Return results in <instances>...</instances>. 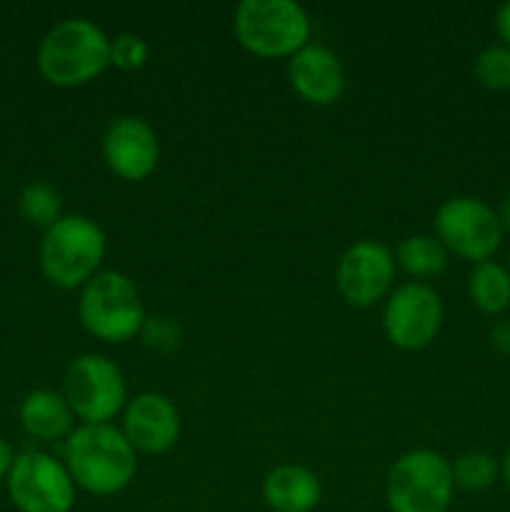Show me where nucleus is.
Wrapping results in <instances>:
<instances>
[{"mask_svg": "<svg viewBox=\"0 0 510 512\" xmlns=\"http://www.w3.org/2000/svg\"><path fill=\"white\" fill-rule=\"evenodd\" d=\"M470 300L478 305L483 313L498 315L510 308V273L503 265L485 260L478 263L468 280Z\"/></svg>", "mask_w": 510, "mask_h": 512, "instance_id": "obj_17", "label": "nucleus"}, {"mask_svg": "<svg viewBox=\"0 0 510 512\" xmlns=\"http://www.w3.org/2000/svg\"><path fill=\"white\" fill-rule=\"evenodd\" d=\"M495 30H498L503 45L510 48V3H503L498 8V13H495Z\"/></svg>", "mask_w": 510, "mask_h": 512, "instance_id": "obj_25", "label": "nucleus"}, {"mask_svg": "<svg viewBox=\"0 0 510 512\" xmlns=\"http://www.w3.org/2000/svg\"><path fill=\"white\" fill-rule=\"evenodd\" d=\"M263 495L275 512H310L320 500V483L308 468L280 465L265 478Z\"/></svg>", "mask_w": 510, "mask_h": 512, "instance_id": "obj_15", "label": "nucleus"}, {"mask_svg": "<svg viewBox=\"0 0 510 512\" xmlns=\"http://www.w3.org/2000/svg\"><path fill=\"white\" fill-rule=\"evenodd\" d=\"M288 78L295 93L313 105H330L340 98L345 73L335 53L320 45H305L290 58Z\"/></svg>", "mask_w": 510, "mask_h": 512, "instance_id": "obj_14", "label": "nucleus"}, {"mask_svg": "<svg viewBox=\"0 0 510 512\" xmlns=\"http://www.w3.org/2000/svg\"><path fill=\"white\" fill-rule=\"evenodd\" d=\"M393 273V253L375 240H360V243L350 245L340 258L335 283H338L340 295L350 305L368 308L388 293Z\"/></svg>", "mask_w": 510, "mask_h": 512, "instance_id": "obj_11", "label": "nucleus"}, {"mask_svg": "<svg viewBox=\"0 0 510 512\" xmlns=\"http://www.w3.org/2000/svg\"><path fill=\"white\" fill-rule=\"evenodd\" d=\"M103 255V230L83 215H68L45 230L40 243V268L58 288H78L98 275L95 270L103 263Z\"/></svg>", "mask_w": 510, "mask_h": 512, "instance_id": "obj_4", "label": "nucleus"}, {"mask_svg": "<svg viewBox=\"0 0 510 512\" xmlns=\"http://www.w3.org/2000/svg\"><path fill=\"white\" fill-rule=\"evenodd\" d=\"M145 345L153 350H173L180 343V328L170 318H153L140 328Z\"/></svg>", "mask_w": 510, "mask_h": 512, "instance_id": "obj_23", "label": "nucleus"}, {"mask_svg": "<svg viewBox=\"0 0 510 512\" xmlns=\"http://www.w3.org/2000/svg\"><path fill=\"white\" fill-rule=\"evenodd\" d=\"M8 493L20 512H70L75 500L68 468L45 453H23L8 473Z\"/></svg>", "mask_w": 510, "mask_h": 512, "instance_id": "obj_9", "label": "nucleus"}, {"mask_svg": "<svg viewBox=\"0 0 510 512\" xmlns=\"http://www.w3.org/2000/svg\"><path fill=\"white\" fill-rule=\"evenodd\" d=\"M475 78L490 90H510V48L508 45H488L475 58Z\"/></svg>", "mask_w": 510, "mask_h": 512, "instance_id": "obj_21", "label": "nucleus"}, {"mask_svg": "<svg viewBox=\"0 0 510 512\" xmlns=\"http://www.w3.org/2000/svg\"><path fill=\"white\" fill-rule=\"evenodd\" d=\"M65 403L85 425H108L125 403V380L103 355H83L65 373Z\"/></svg>", "mask_w": 510, "mask_h": 512, "instance_id": "obj_8", "label": "nucleus"}, {"mask_svg": "<svg viewBox=\"0 0 510 512\" xmlns=\"http://www.w3.org/2000/svg\"><path fill=\"white\" fill-rule=\"evenodd\" d=\"M105 163L118 178L143 180L158 165V138L155 130L140 118H120L108 128L103 140Z\"/></svg>", "mask_w": 510, "mask_h": 512, "instance_id": "obj_12", "label": "nucleus"}, {"mask_svg": "<svg viewBox=\"0 0 510 512\" xmlns=\"http://www.w3.org/2000/svg\"><path fill=\"white\" fill-rule=\"evenodd\" d=\"M400 268L415 278H430V275L443 273L445 268V248L440 240L430 235H413L398 245Z\"/></svg>", "mask_w": 510, "mask_h": 512, "instance_id": "obj_18", "label": "nucleus"}, {"mask_svg": "<svg viewBox=\"0 0 510 512\" xmlns=\"http://www.w3.org/2000/svg\"><path fill=\"white\" fill-rule=\"evenodd\" d=\"M110 40L85 18H68L55 25L38 50V68L48 83L75 88L105 70Z\"/></svg>", "mask_w": 510, "mask_h": 512, "instance_id": "obj_2", "label": "nucleus"}, {"mask_svg": "<svg viewBox=\"0 0 510 512\" xmlns=\"http://www.w3.org/2000/svg\"><path fill=\"white\" fill-rule=\"evenodd\" d=\"M508 273H510V255H508Z\"/></svg>", "mask_w": 510, "mask_h": 512, "instance_id": "obj_29", "label": "nucleus"}, {"mask_svg": "<svg viewBox=\"0 0 510 512\" xmlns=\"http://www.w3.org/2000/svg\"><path fill=\"white\" fill-rule=\"evenodd\" d=\"M490 340H493L495 350L503 355H508L510 358V318L508 320H500L498 325L493 328V333H490Z\"/></svg>", "mask_w": 510, "mask_h": 512, "instance_id": "obj_24", "label": "nucleus"}, {"mask_svg": "<svg viewBox=\"0 0 510 512\" xmlns=\"http://www.w3.org/2000/svg\"><path fill=\"white\" fill-rule=\"evenodd\" d=\"M123 435L140 453L158 455L175 445L180 435V415L165 395L143 393L130 400L123 420Z\"/></svg>", "mask_w": 510, "mask_h": 512, "instance_id": "obj_13", "label": "nucleus"}, {"mask_svg": "<svg viewBox=\"0 0 510 512\" xmlns=\"http://www.w3.org/2000/svg\"><path fill=\"white\" fill-rule=\"evenodd\" d=\"M20 215L30 225L38 228H53L60 220V195L50 185L33 183L20 193Z\"/></svg>", "mask_w": 510, "mask_h": 512, "instance_id": "obj_20", "label": "nucleus"}, {"mask_svg": "<svg viewBox=\"0 0 510 512\" xmlns=\"http://www.w3.org/2000/svg\"><path fill=\"white\" fill-rule=\"evenodd\" d=\"M80 320L85 330L105 343H125L145 323L143 303L135 285L123 273H98L80 295Z\"/></svg>", "mask_w": 510, "mask_h": 512, "instance_id": "obj_5", "label": "nucleus"}, {"mask_svg": "<svg viewBox=\"0 0 510 512\" xmlns=\"http://www.w3.org/2000/svg\"><path fill=\"white\" fill-rule=\"evenodd\" d=\"M498 220H500V228H503V233H510V193L505 195L503 203H500Z\"/></svg>", "mask_w": 510, "mask_h": 512, "instance_id": "obj_27", "label": "nucleus"}, {"mask_svg": "<svg viewBox=\"0 0 510 512\" xmlns=\"http://www.w3.org/2000/svg\"><path fill=\"white\" fill-rule=\"evenodd\" d=\"M65 465L80 488L93 495L120 493L133 480L135 448L113 425H83L65 443Z\"/></svg>", "mask_w": 510, "mask_h": 512, "instance_id": "obj_1", "label": "nucleus"}, {"mask_svg": "<svg viewBox=\"0 0 510 512\" xmlns=\"http://www.w3.org/2000/svg\"><path fill=\"white\" fill-rule=\"evenodd\" d=\"M13 463H15L13 450H10V445L5 443V440H0V478H5V475L10 473Z\"/></svg>", "mask_w": 510, "mask_h": 512, "instance_id": "obj_26", "label": "nucleus"}, {"mask_svg": "<svg viewBox=\"0 0 510 512\" xmlns=\"http://www.w3.org/2000/svg\"><path fill=\"white\" fill-rule=\"evenodd\" d=\"M498 473V460L490 453H483V450H473V453L460 455L453 465L455 485L463 490H470V493L488 490L490 485L495 483V478H498Z\"/></svg>", "mask_w": 510, "mask_h": 512, "instance_id": "obj_19", "label": "nucleus"}, {"mask_svg": "<svg viewBox=\"0 0 510 512\" xmlns=\"http://www.w3.org/2000/svg\"><path fill=\"white\" fill-rule=\"evenodd\" d=\"M148 60V45L143 38L133 33H123L115 40H110V63H115L123 70L143 68Z\"/></svg>", "mask_w": 510, "mask_h": 512, "instance_id": "obj_22", "label": "nucleus"}, {"mask_svg": "<svg viewBox=\"0 0 510 512\" xmlns=\"http://www.w3.org/2000/svg\"><path fill=\"white\" fill-rule=\"evenodd\" d=\"M503 478H505V483H508V488H510V450L505 453V460H503Z\"/></svg>", "mask_w": 510, "mask_h": 512, "instance_id": "obj_28", "label": "nucleus"}, {"mask_svg": "<svg viewBox=\"0 0 510 512\" xmlns=\"http://www.w3.org/2000/svg\"><path fill=\"white\" fill-rule=\"evenodd\" d=\"M435 230L443 248L473 263L493 258L503 240L498 213L478 198L445 200L435 215Z\"/></svg>", "mask_w": 510, "mask_h": 512, "instance_id": "obj_7", "label": "nucleus"}, {"mask_svg": "<svg viewBox=\"0 0 510 512\" xmlns=\"http://www.w3.org/2000/svg\"><path fill=\"white\" fill-rule=\"evenodd\" d=\"M385 335L400 350H420L430 345L443 325V303L433 288L408 283L390 295L383 313Z\"/></svg>", "mask_w": 510, "mask_h": 512, "instance_id": "obj_10", "label": "nucleus"}, {"mask_svg": "<svg viewBox=\"0 0 510 512\" xmlns=\"http://www.w3.org/2000/svg\"><path fill=\"white\" fill-rule=\"evenodd\" d=\"M240 45L260 58H293L308 45V13L293 0H243L235 8Z\"/></svg>", "mask_w": 510, "mask_h": 512, "instance_id": "obj_3", "label": "nucleus"}, {"mask_svg": "<svg viewBox=\"0 0 510 512\" xmlns=\"http://www.w3.org/2000/svg\"><path fill=\"white\" fill-rule=\"evenodd\" d=\"M453 488V465L443 455L413 450L390 468L385 495L393 512H445Z\"/></svg>", "mask_w": 510, "mask_h": 512, "instance_id": "obj_6", "label": "nucleus"}, {"mask_svg": "<svg viewBox=\"0 0 510 512\" xmlns=\"http://www.w3.org/2000/svg\"><path fill=\"white\" fill-rule=\"evenodd\" d=\"M20 423L33 438L60 440L73 433V410L50 390H35L20 405Z\"/></svg>", "mask_w": 510, "mask_h": 512, "instance_id": "obj_16", "label": "nucleus"}]
</instances>
